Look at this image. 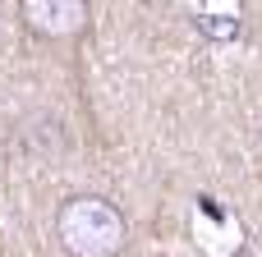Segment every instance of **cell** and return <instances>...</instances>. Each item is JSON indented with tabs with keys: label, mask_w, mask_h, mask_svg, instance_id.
<instances>
[{
	"label": "cell",
	"mask_w": 262,
	"mask_h": 257,
	"mask_svg": "<svg viewBox=\"0 0 262 257\" xmlns=\"http://www.w3.org/2000/svg\"><path fill=\"white\" fill-rule=\"evenodd\" d=\"M55 239L69 257H120L129 244V221L111 198L74 193L55 212Z\"/></svg>",
	"instance_id": "cell-1"
},
{
	"label": "cell",
	"mask_w": 262,
	"mask_h": 257,
	"mask_svg": "<svg viewBox=\"0 0 262 257\" xmlns=\"http://www.w3.org/2000/svg\"><path fill=\"white\" fill-rule=\"evenodd\" d=\"M18 14H23V28L32 37H46V41H69L92 18L88 0H23Z\"/></svg>",
	"instance_id": "cell-2"
}]
</instances>
